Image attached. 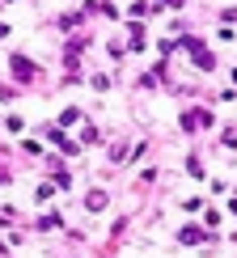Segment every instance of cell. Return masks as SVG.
<instances>
[{
    "mask_svg": "<svg viewBox=\"0 0 237 258\" xmlns=\"http://www.w3.org/2000/svg\"><path fill=\"white\" fill-rule=\"evenodd\" d=\"M182 47L191 51V59H195V63H199L203 72H212V68H216V59H212V51H203V42H199V38H187Z\"/></svg>",
    "mask_w": 237,
    "mask_h": 258,
    "instance_id": "1",
    "label": "cell"
},
{
    "mask_svg": "<svg viewBox=\"0 0 237 258\" xmlns=\"http://www.w3.org/2000/svg\"><path fill=\"white\" fill-rule=\"evenodd\" d=\"M212 123V114L208 110H187L182 114V127H187V132H195V127H208Z\"/></svg>",
    "mask_w": 237,
    "mask_h": 258,
    "instance_id": "2",
    "label": "cell"
},
{
    "mask_svg": "<svg viewBox=\"0 0 237 258\" xmlns=\"http://www.w3.org/2000/svg\"><path fill=\"white\" fill-rule=\"evenodd\" d=\"M13 72H17L21 81H34V77H38V68H34L30 59H21V55H13Z\"/></svg>",
    "mask_w": 237,
    "mask_h": 258,
    "instance_id": "3",
    "label": "cell"
},
{
    "mask_svg": "<svg viewBox=\"0 0 237 258\" xmlns=\"http://www.w3.org/2000/svg\"><path fill=\"white\" fill-rule=\"evenodd\" d=\"M178 241H182V245H199V241H203V229H199V224H187V229L178 233Z\"/></svg>",
    "mask_w": 237,
    "mask_h": 258,
    "instance_id": "4",
    "label": "cell"
},
{
    "mask_svg": "<svg viewBox=\"0 0 237 258\" xmlns=\"http://www.w3.org/2000/svg\"><path fill=\"white\" fill-rule=\"evenodd\" d=\"M85 208H89V212H102V208H106V195H102V190H89V199H85Z\"/></svg>",
    "mask_w": 237,
    "mask_h": 258,
    "instance_id": "5",
    "label": "cell"
}]
</instances>
